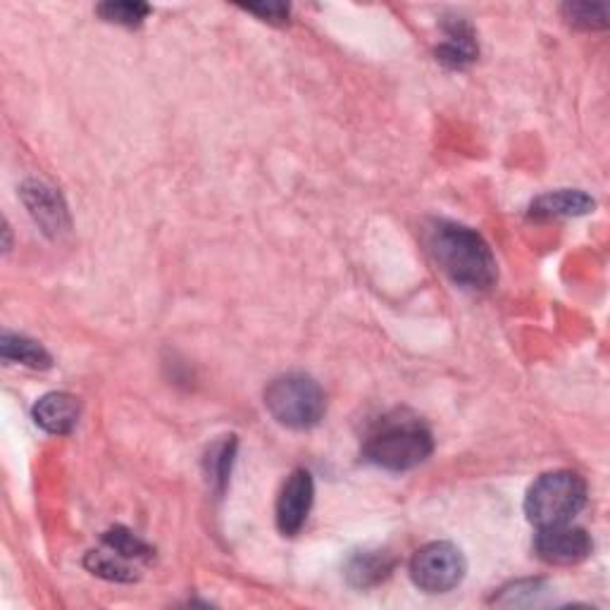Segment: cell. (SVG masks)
Listing matches in <instances>:
<instances>
[{
    "label": "cell",
    "instance_id": "1",
    "mask_svg": "<svg viewBox=\"0 0 610 610\" xmlns=\"http://www.w3.org/2000/svg\"><path fill=\"white\" fill-rule=\"evenodd\" d=\"M427 249H430L434 263L446 277L472 292L492 288L498 267L492 246L475 229L465 224L437 220L427 229Z\"/></svg>",
    "mask_w": 610,
    "mask_h": 610
},
{
    "label": "cell",
    "instance_id": "2",
    "mask_svg": "<svg viewBox=\"0 0 610 610\" xmlns=\"http://www.w3.org/2000/svg\"><path fill=\"white\" fill-rule=\"evenodd\" d=\"M434 451L432 432L418 418H387L365 441L368 461L391 470L406 472L422 465Z\"/></svg>",
    "mask_w": 610,
    "mask_h": 610
},
{
    "label": "cell",
    "instance_id": "3",
    "mask_svg": "<svg viewBox=\"0 0 610 610\" xmlns=\"http://www.w3.org/2000/svg\"><path fill=\"white\" fill-rule=\"evenodd\" d=\"M587 484L570 470H554L534 480L525 496V515L534 527H554L572 523L585 508Z\"/></svg>",
    "mask_w": 610,
    "mask_h": 610
},
{
    "label": "cell",
    "instance_id": "4",
    "mask_svg": "<svg viewBox=\"0 0 610 610\" xmlns=\"http://www.w3.org/2000/svg\"><path fill=\"white\" fill-rule=\"evenodd\" d=\"M267 413L288 430H311L325 418L327 401L317 381L308 375H282L265 389Z\"/></svg>",
    "mask_w": 610,
    "mask_h": 610
},
{
    "label": "cell",
    "instance_id": "5",
    "mask_svg": "<svg viewBox=\"0 0 610 610\" xmlns=\"http://www.w3.org/2000/svg\"><path fill=\"white\" fill-rule=\"evenodd\" d=\"M465 572V556L451 541L427 544L410 560V577L427 593H449L463 582Z\"/></svg>",
    "mask_w": 610,
    "mask_h": 610
},
{
    "label": "cell",
    "instance_id": "6",
    "mask_svg": "<svg viewBox=\"0 0 610 610\" xmlns=\"http://www.w3.org/2000/svg\"><path fill=\"white\" fill-rule=\"evenodd\" d=\"M591 548L593 544L587 529L570 523L539 527L537 537H534V551L548 566H577L589 558Z\"/></svg>",
    "mask_w": 610,
    "mask_h": 610
},
{
    "label": "cell",
    "instance_id": "7",
    "mask_svg": "<svg viewBox=\"0 0 610 610\" xmlns=\"http://www.w3.org/2000/svg\"><path fill=\"white\" fill-rule=\"evenodd\" d=\"M315 484L308 470H294L277 498V527L284 537H296L313 508Z\"/></svg>",
    "mask_w": 610,
    "mask_h": 610
},
{
    "label": "cell",
    "instance_id": "8",
    "mask_svg": "<svg viewBox=\"0 0 610 610\" xmlns=\"http://www.w3.org/2000/svg\"><path fill=\"white\" fill-rule=\"evenodd\" d=\"M22 201L32 212V218L43 227L45 234H63L70 229L67 206L55 189H51L43 181H27L22 187Z\"/></svg>",
    "mask_w": 610,
    "mask_h": 610
},
{
    "label": "cell",
    "instance_id": "9",
    "mask_svg": "<svg viewBox=\"0 0 610 610\" xmlns=\"http://www.w3.org/2000/svg\"><path fill=\"white\" fill-rule=\"evenodd\" d=\"M32 416L41 430L63 437L70 434L76 422H80V401L72 393L51 391L36 401Z\"/></svg>",
    "mask_w": 610,
    "mask_h": 610
},
{
    "label": "cell",
    "instance_id": "10",
    "mask_svg": "<svg viewBox=\"0 0 610 610\" xmlns=\"http://www.w3.org/2000/svg\"><path fill=\"white\" fill-rule=\"evenodd\" d=\"M593 198L579 189H560L544 193L534 198L529 206V215L537 220H551V218H577L587 215L593 210Z\"/></svg>",
    "mask_w": 610,
    "mask_h": 610
},
{
    "label": "cell",
    "instance_id": "11",
    "mask_svg": "<svg viewBox=\"0 0 610 610\" xmlns=\"http://www.w3.org/2000/svg\"><path fill=\"white\" fill-rule=\"evenodd\" d=\"M477 53L480 49L472 29L463 20H455L453 24L446 27V41L439 45L437 57L439 63H444L446 67L463 70L477 57Z\"/></svg>",
    "mask_w": 610,
    "mask_h": 610
},
{
    "label": "cell",
    "instance_id": "12",
    "mask_svg": "<svg viewBox=\"0 0 610 610\" xmlns=\"http://www.w3.org/2000/svg\"><path fill=\"white\" fill-rule=\"evenodd\" d=\"M393 558L385 551H360L346 562L348 582L358 589H370L391 575Z\"/></svg>",
    "mask_w": 610,
    "mask_h": 610
},
{
    "label": "cell",
    "instance_id": "13",
    "mask_svg": "<svg viewBox=\"0 0 610 610\" xmlns=\"http://www.w3.org/2000/svg\"><path fill=\"white\" fill-rule=\"evenodd\" d=\"M0 354H3V360L27 365L32 370H49L53 365L51 354L39 341L10 332H6L3 339H0Z\"/></svg>",
    "mask_w": 610,
    "mask_h": 610
},
{
    "label": "cell",
    "instance_id": "14",
    "mask_svg": "<svg viewBox=\"0 0 610 610\" xmlns=\"http://www.w3.org/2000/svg\"><path fill=\"white\" fill-rule=\"evenodd\" d=\"M111 551V548H108ZM84 566L88 572H94L103 579H111V582H134L136 570L127 566V558L117 556L115 551L103 554V551H91L84 558Z\"/></svg>",
    "mask_w": 610,
    "mask_h": 610
},
{
    "label": "cell",
    "instance_id": "15",
    "mask_svg": "<svg viewBox=\"0 0 610 610\" xmlns=\"http://www.w3.org/2000/svg\"><path fill=\"white\" fill-rule=\"evenodd\" d=\"M103 544L111 548V551H115L117 556L127 558V560H148L152 556V548L136 537L134 532L125 529V527H115V529H108L103 534Z\"/></svg>",
    "mask_w": 610,
    "mask_h": 610
},
{
    "label": "cell",
    "instance_id": "16",
    "mask_svg": "<svg viewBox=\"0 0 610 610\" xmlns=\"http://www.w3.org/2000/svg\"><path fill=\"white\" fill-rule=\"evenodd\" d=\"M96 12L105 22L122 27H139L150 14V8L146 3H134V0H115V3L98 6Z\"/></svg>",
    "mask_w": 610,
    "mask_h": 610
},
{
    "label": "cell",
    "instance_id": "17",
    "mask_svg": "<svg viewBox=\"0 0 610 610\" xmlns=\"http://www.w3.org/2000/svg\"><path fill=\"white\" fill-rule=\"evenodd\" d=\"M234 449L236 441L234 437H224V441L215 444L208 453V475L212 482H218L220 490H224L229 470H232V461H234Z\"/></svg>",
    "mask_w": 610,
    "mask_h": 610
},
{
    "label": "cell",
    "instance_id": "18",
    "mask_svg": "<svg viewBox=\"0 0 610 610\" xmlns=\"http://www.w3.org/2000/svg\"><path fill=\"white\" fill-rule=\"evenodd\" d=\"M562 14H566V20L572 27H579V29H606V24H608L606 6L568 3V6H562Z\"/></svg>",
    "mask_w": 610,
    "mask_h": 610
},
{
    "label": "cell",
    "instance_id": "19",
    "mask_svg": "<svg viewBox=\"0 0 610 610\" xmlns=\"http://www.w3.org/2000/svg\"><path fill=\"white\" fill-rule=\"evenodd\" d=\"M243 10H249L265 22H284L288 18V6L282 3H261V6H243Z\"/></svg>",
    "mask_w": 610,
    "mask_h": 610
}]
</instances>
